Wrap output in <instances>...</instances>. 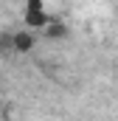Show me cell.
<instances>
[{
  "label": "cell",
  "mask_w": 118,
  "mask_h": 121,
  "mask_svg": "<svg viewBox=\"0 0 118 121\" xmlns=\"http://www.w3.org/2000/svg\"><path fill=\"white\" fill-rule=\"evenodd\" d=\"M37 45V37L31 28H23V31H14V51L17 54H31Z\"/></svg>",
  "instance_id": "obj_1"
},
{
  "label": "cell",
  "mask_w": 118,
  "mask_h": 121,
  "mask_svg": "<svg viewBox=\"0 0 118 121\" xmlns=\"http://www.w3.org/2000/svg\"><path fill=\"white\" fill-rule=\"evenodd\" d=\"M0 54H14V31H0Z\"/></svg>",
  "instance_id": "obj_4"
},
{
  "label": "cell",
  "mask_w": 118,
  "mask_h": 121,
  "mask_svg": "<svg viewBox=\"0 0 118 121\" xmlns=\"http://www.w3.org/2000/svg\"><path fill=\"white\" fill-rule=\"evenodd\" d=\"M42 31H45V37H48V39H65V37H67V23H62V20L54 17V20H51Z\"/></svg>",
  "instance_id": "obj_3"
},
{
  "label": "cell",
  "mask_w": 118,
  "mask_h": 121,
  "mask_svg": "<svg viewBox=\"0 0 118 121\" xmlns=\"http://www.w3.org/2000/svg\"><path fill=\"white\" fill-rule=\"evenodd\" d=\"M115 121H118V118H115Z\"/></svg>",
  "instance_id": "obj_6"
},
{
  "label": "cell",
  "mask_w": 118,
  "mask_h": 121,
  "mask_svg": "<svg viewBox=\"0 0 118 121\" xmlns=\"http://www.w3.org/2000/svg\"><path fill=\"white\" fill-rule=\"evenodd\" d=\"M42 0H25V11H42Z\"/></svg>",
  "instance_id": "obj_5"
},
{
  "label": "cell",
  "mask_w": 118,
  "mask_h": 121,
  "mask_svg": "<svg viewBox=\"0 0 118 121\" xmlns=\"http://www.w3.org/2000/svg\"><path fill=\"white\" fill-rule=\"evenodd\" d=\"M51 20H54V17H51L45 9H42V11H25V14H23V23H25V28H31V31L34 28H45Z\"/></svg>",
  "instance_id": "obj_2"
}]
</instances>
